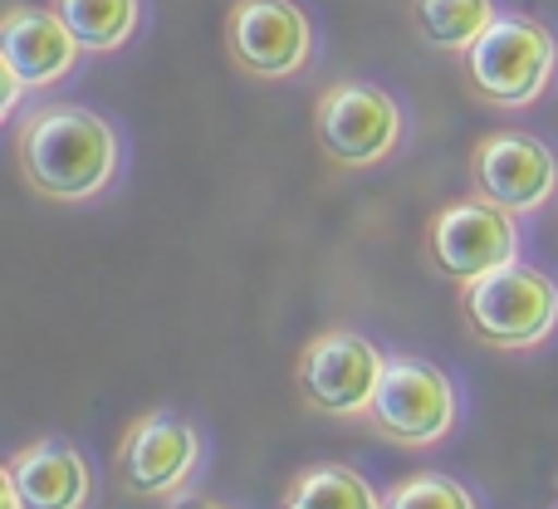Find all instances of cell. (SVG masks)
Segmentation results:
<instances>
[{
  "instance_id": "1",
  "label": "cell",
  "mask_w": 558,
  "mask_h": 509,
  "mask_svg": "<svg viewBox=\"0 0 558 509\" xmlns=\"http://www.w3.org/2000/svg\"><path fill=\"white\" fill-rule=\"evenodd\" d=\"M10 157L15 172L39 202L54 206H88L113 192L123 177V137L104 113L49 98L10 123Z\"/></svg>"
},
{
  "instance_id": "2",
  "label": "cell",
  "mask_w": 558,
  "mask_h": 509,
  "mask_svg": "<svg viewBox=\"0 0 558 509\" xmlns=\"http://www.w3.org/2000/svg\"><path fill=\"white\" fill-rule=\"evenodd\" d=\"M554 78H558V35L539 15H524V10H500V20L465 54L471 98L485 108H500V113H524V108L544 104Z\"/></svg>"
},
{
  "instance_id": "3",
  "label": "cell",
  "mask_w": 558,
  "mask_h": 509,
  "mask_svg": "<svg viewBox=\"0 0 558 509\" xmlns=\"http://www.w3.org/2000/svg\"><path fill=\"white\" fill-rule=\"evenodd\" d=\"M407 113L392 88L373 78H333L314 98V143L343 172H367L402 153Z\"/></svg>"
},
{
  "instance_id": "4",
  "label": "cell",
  "mask_w": 558,
  "mask_h": 509,
  "mask_svg": "<svg viewBox=\"0 0 558 509\" xmlns=\"http://www.w3.org/2000/svg\"><path fill=\"white\" fill-rule=\"evenodd\" d=\"M461 308L471 334L500 353H534L558 334V279L539 265H514L461 289Z\"/></svg>"
},
{
  "instance_id": "5",
  "label": "cell",
  "mask_w": 558,
  "mask_h": 509,
  "mask_svg": "<svg viewBox=\"0 0 558 509\" xmlns=\"http://www.w3.org/2000/svg\"><path fill=\"white\" fill-rule=\"evenodd\" d=\"M456 422H461V387L441 363L422 353L387 357V373L367 412V426L383 441L402 451H432L456 432Z\"/></svg>"
},
{
  "instance_id": "6",
  "label": "cell",
  "mask_w": 558,
  "mask_h": 509,
  "mask_svg": "<svg viewBox=\"0 0 558 509\" xmlns=\"http://www.w3.org/2000/svg\"><path fill=\"white\" fill-rule=\"evenodd\" d=\"M206 461L202 426L182 412H143L123 426L113 451V481L133 500L177 505L192 495Z\"/></svg>"
},
{
  "instance_id": "7",
  "label": "cell",
  "mask_w": 558,
  "mask_h": 509,
  "mask_svg": "<svg viewBox=\"0 0 558 509\" xmlns=\"http://www.w3.org/2000/svg\"><path fill=\"white\" fill-rule=\"evenodd\" d=\"M387 373V353L357 328H324L299 348L294 387L308 412L328 422H367L377 383Z\"/></svg>"
},
{
  "instance_id": "8",
  "label": "cell",
  "mask_w": 558,
  "mask_h": 509,
  "mask_svg": "<svg viewBox=\"0 0 558 509\" xmlns=\"http://www.w3.org/2000/svg\"><path fill=\"white\" fill-rule=\"evenodd\" d=\"M426 255L441 279H451L456 289H471L475 279L495 275L524 255V226L514 211L485 202V196H461L432 216Z\"/></svg>"
},
{
  "instance_id": "9",
  "label": "cell",
  "mask_w": 558,
  "mask_h": 509,
  "mask_svg": "<svg viewBox=\"0 0 558 509\" xmlns=\"http://www.w3.org/2000/svg\"><path fill=\"white\" fill-rule=\"evenodd\" d=\"M471 182L475 196L524 221L558 202V153L524 128H490L471 147Z\"/></svg>"
},
{
  "instance_id": "10",
  "label": "cell",
  "mask_w": 558,
  "mask_h": 509,
  "mask_svg": "<svg viewBox=\"0 0 558 509\" xmlns=\"http://www.w3.org/2000/svg\"><path fill=\"white\" fill-rule=\"evenodd\" d=\"M226 49L251 78H299L318 54L314 20L299 0H235L226 15Z\"/></svg>"
},
{
  "instance_id": "11",
  "label": "cell",
  "mask_w": 558,
  "mask_h": 509,
  "mask_svg": "<svg viewBox=\"0 0 558 509\" xmlns=\"http://www.w3.org/2000/svg\"><path fill=\"white\" fill-rule=\"evenodd\" d=\"M0 64L15 69L29 84V94H45V88L78 74L84 45H78L74 29L59 20L54 5L15 0V5H5V15H0Z\"/></svg>"
},
{
  "instance_id": "12",
  "label": "cell",
  "mask_w": 558,
  "mask_h": 509,
  "mask_svg": "<svg viewBox=\"0 0 558 509\" xmlns=\"http://www.w3.org/2000/svg\"><path fill=\"white\" fill-rule=\"evenodd\" d=\"M0 471L15 481L25 509H88L94 505V465L64 436H39V441L10 451Z\"/></svg>"
},
{
  "instance_id": "13",
  "label": "cell",
  "mask_w": 558,
  "mask_h": 509,
  "mask_svg": "<svg viewBox=\"0 0 558 509\" xmlns=\"http://www.w3.org/2000/svg\"><path fill=\"white\" fill-rule=\"evenodd\" d=\"M412 29L426 49L436 54H471L481 45V35L500 20L495 0H407Z\"/></svg>"
},
{
  "instance_id": "14",
  "label": "cell",
  "mask_w": 558,
  "mask_h": 509,
  "mask_svg": "<svg viewBox=\"0 0 558 509\" xmlns=\"http://www.w3.org/2000/svg\"><path fill=\"white\" fill-rule=\"evenodd\" d=\"M279 509H387V490H377L357 465L318 461V465H304L284 485Z\"/></svg>"
},
{
  "instance_id": "15",
  "label": "cell",
  "mask_w": 558,
  "mask_h": 509,
  "mask_svg": "<svg viewBox=\"0 0 558 509\" xmlns=\"http://www.w3.org/2000/svg\"><path fill=\"white\" fill-rule=\"evenodd\" d=\"M59 10L84 54H118L137 39L147 20V0H49Z\"/></svg>"
},
{
  "instance_id": "16",
  "label": "cell",
  "mask_w": 558,
  "mask_h": 509,
  "mask_svg": "<svg viewBox=\"0 0 558 509\" xmlns=\"http://www.w3.org/2000/svg\"><path fill=\"white\" fill-rule=\"evenodd\" d=\"M387 509H481L471 485L446 471H412L387 485Z\"/></svg>"
},
{
  "instance_id": "17",
  "label": "cell",
  "mask_w": 558,
  "mask_h": 509,
  "mask_svg": "<svg viewBox=\"0 0 558 509\" xmlns=\"http://www.w3.org/2000/svg\"><path fill=\"white\" fill-rule=\"evenodd\" d=\"M0 509H25V500H20V490H15V481H10L5 471H0Z\"/></svg>"
},
{
  "instance_id": "18",
  "label": "cell",
  "mask_w": 558,
  "mask_h": 509,
  "mask_svg": "<svg viewBox=\"0 0 558 509\" xmlns=\"http://www.w3.org/2000/svg\"><path fill=\"white\" fill-rule=\"evenodd\" d=\"M172 509H231V505H221V500H206V495H182Z\"/></svg>"
}]
</instances>
